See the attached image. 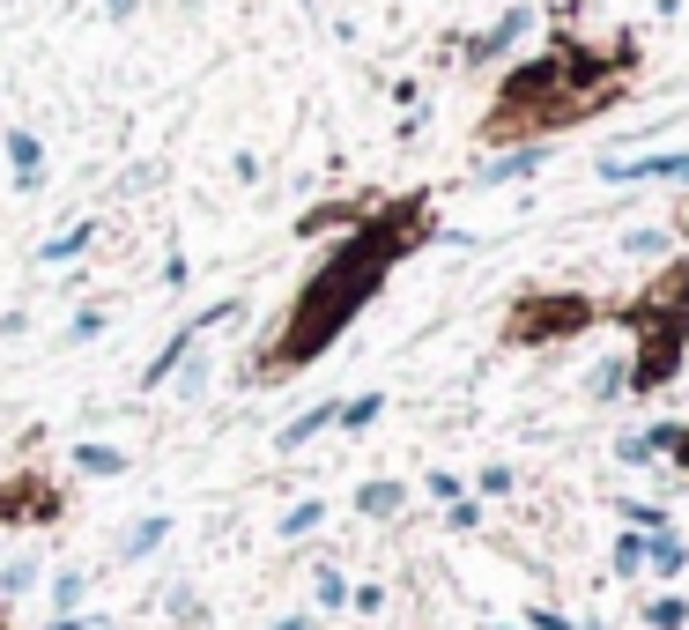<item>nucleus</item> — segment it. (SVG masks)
<instances>
[{
  "instance_id": "obj_1",
  "label": "nucleus",
  "mask_w": 689,
  "mask_h": 630,
  "mask_svg": "<svg viewBox=\"0 0 689 630\" xmlns=\"http://www.w3.org/2000/svg\"><path fill=\"white\" fill-rule=\"evenodd\" d=\"M408 223L423 230V209H393L378 215V223H364V230H349V245L334 252V260H320V275L297 290V304H289L283 335L260 349V378H283V371H304V364H320L334 341L349 335V319L364 312L371 297L386 290V275H393V260H401L415 238H408Z\"/></svg>"
},
{
  "instance_id": "obj_2",
  "label": "nucleus",
  "mask_w": 689,
  "mask_h": 630,
  "mask_svg": "<svg viewBox=\"0 0 689 630\" xmlns=\"http://www.w3.org/2000/svg\"><path fill=\"white\" fill-rule=\"evenodd\" d=\"M682 349H689V319H682V312H660V304H652V335L638 341V356H630V386H638V393L667 386V378L682 371Z\"/></svg>"
},
{
  "instance_id": "obj_3",
  "label": "nucleus",
  "mask_w": 689,
  "mask_h": 630,
  "mask_svg": "<svg viewBox=\"0 0 689 630\" xmlns=\"http://www.w3.org/2000/svg\"><path fill=\"white\" fill-rule=\"evenodd\" d=\"M586 319H593V304H586V297H527V304H519V319H512V335L519 341H556V335H571V327H586Z\"/></svg>"
},
{
  "instance_id": "obj_4",
  "label": "nucleus",
  "mask_w": 689,
  "mask_h": 630,
  "mask_svg": "<svg viewBox=\"0 0 689 630\" xmlns=\"http://www.w3.org/2000/svg\"><path fill=\"white\" fill-rule=\"evenodd\" d=\"M609 186H652V178H675L689 186V149H646V156H601Z\"/></svg>"
},
{
  "instance_id": "obj_5",
  "label": "nucleus",
  "mask_w": 689,
  "mask_h": 630,
  "mask_svg": "<svg viewBox=\"0 0 689 630\" xmlns=\"http://www.w3.org/2000/svg\"><path fill=\"white\" fill-rule=\"evenodd\" d=\"M549 89H564V67H556V52H541V60H519L504 89H497V119H512L527 97H549Z\"/></svg>"
},
{
  "instance_id": "obj_6",
  "label": "nucleus",
  "mask_w": 689,
  "mask_h": 630,
  "mask_svg": "<svg viewBox=\"0 0 689 630\" xmlns=\"http://www.w3.org/2000/svg\"><path fill=\"white\" fill-rule=\"evenodd\" d=\"M0 156H8V171H15V193H38L45 186V141L30 134V126H0Z\"/></svg>"
},
{
  "instance_id": "obj_7",
  "label": "nucleus",
  "mask_w": 689,
  "mask_h": 630,
  "mask_svg": "<svg viewBox=\"0 0 689 630\" xmlns=\"http://www.w3.org/2000/svg\"><path fill=\"white\" fill-rule=\"evenodd\" d=\"M549 156H556V141H512L504 156H489V164L475 171V186H512V178H534Z\"/></svg>"
},
{
  "instance_id": "obj_8",
  "label": "nucleus",
  "mask_w": 689,
  "mask_h": 630,
  "mask_svg": "<svg viewBox=\"0 0 689 630\" xmlns=\"http://www.w3.org/2000/svg\"><path fill=\"white\" fill-rule=\"evenodd\" d=\"M527 30H534V8H512V15H497V23H489L483 38H467V60H475V67H483V60H504Z\"/></svg>"
},
{
  "instance_id": "obj_9",
  "label": "nucleus",
  "mask_w": 689,
  "mask_h": 630,
  "mask_svg": "<svg viewBox=\"0 0 689 630\" xmlns=\"http://www.w3.org/2000/svg\"><path fill=\"white\" fill-rule=\"evenodd\" d=\"M675 438H682V423H652V430H623V438H615V461H623V467H652L660 453H675Z\"/></svg>"
},
{
  "instance_id": "obj_10",
  "label": "nucleus",
  "mask_w": 689,
  "mask_h": 630,
  "mask_svg": "<svg viewBox=\"0 0 689 630\" xmlns=\"http://www.w3.org/2000/svg\"><path fill=\"white\" fill-rule=\"evenodd\" d=\"M171 534H178V519H171V512H149V519H134V527H126V542H120V564H141V556H156Z\"/></svg>"
},
{
  "instance_id": "obj_11",
  "label": "nucleus",
  "mask_w": 689,
  "mask_h": 630,
  "mask_svg": "<svg viewBox=\"0 0 689 630\" xmlns=\"http://www.w3.org/2000/svg\"><path fill=\"white\" fill-rule=\"evenodd\" d=\"M193 349H201V327L186 319V327H178V335H171V341L156 349V356H149V371H141V386H171V371H178V364H186Z\"/></svg>"
},
{
  "instance_id": "obj_12",
  "label": "nucleus",
  "mask_w": 689,
  "mask_h": 630,
  "mask_svg": "<svg viewBox=\"0 0 689 630\" xmlns=\"http://www.w3.org/2000/svg\"><path fill=\"white\" fill-rule=\"evenodd\" d=\"M67 467H75V475H97V482H112V475H126V453H120V445H104V438H82L75 453H67Z\"/></svg>"
},
{
  "instance_id": "obj_13",
  "label": "nucleus",
  "mask_w": 689,
  "mask_h": 630,
  "mask_svg": "<svg viewBox=\"0 0 689 630\" xmlns=\"http://www.w3.org/2000/svg\"><path fill=\"white\" fill-rule=\"evenodd\" d=\"M326 423H341V401H320V408H304L297 423H283V438H275V445H283V453H304V445L320 438Z\"/></svg>"
},
{
  "instance_id": "obj_14",
  "label": "nucleus",
  "mask_w": 689,
  "mask_h": 630,
  "mask_svg": "<svg viewBox=\"0 0 689 630\" xmlns=\"http://www.w3.org/2000/svg\"><path fill=\"white\" fill-rule=\"evenodd\" d=\"M408 504V482H364L356 490V519H393Z\"/></svg>"
},
{
  "instance_id": "obj_15",
  "label": "nucleus",
  "mask_w": 689,
  "mask_h": 630,
  "mask_svg": "<svg viewBox=\"0 0 689 630\" xmlns=\"http://www.w3.org/2000/svg\"><path fill=\"white\" fill-rule=\"evenodd\" d=\"M615 512H623V527H630V534H675L667 504H652V497H623Z\"/></svg>"
},
{
  "instance_id": "obj_16",
  "label": "nucleus",
  "mask_w": 689,
  "mask_h": 630,
  "mask_svg": "<svg viewBox=\"0 0 689 630\" xmlns=\"http://www.w3.org/2000/svg\"><path fill=\"white\" fill-rule=\"evenodd\" d=\"M682 564H689V549L675 542V534H646V571L652 579H682Z\"/></svg>"
},
{
  "instance_id": "obj_17",
  "label": "nucleus",
  "mask_w": 689,
  "mask_h": 630,
  "mask_svg": "<svg viewBox=\"0 0 689 630\" xmlns=\"http://www.w3.org/2000/svg\"><path fill=\"white\" fill-rule=\"evenodd\" d=\"M89 245H97V223H75V230L45 238V245H38V260H45V267H60V260H82Z\"/></svg>"
},
{
  "instance_id": "obj_18",
  "label": "nucleus",
  "mask_w": 689,
  "mask_h": 630,
  "mask_svg": "<svg viewBox=\"0 0 689 630\" xmlns=\"http://www.w3.org/2000/svg\"><path fill=\"white\" fill-rule=\"evenodd\" d=\"M646 630H689V601L682 593H652L646 601Z\"/></svg>"
},
{
  "instance_id": "obj_19",
  "label": "nucleus",
  "mask_w": 689,
  "mask_h": 630,
  "mask_svg": "<svg viewBox=\"0 0 689 630\" xmlns=\"http://www.w3.org/2000/svg\"><path fill=\"white\" fill-rule=\"evenodd\" d=\"M586 386H593V401H615V393H623V386H630V364H623V356H601V364H593V378H586Z\"/></svg>"
},
{
  "instance_id": "obj_20",
  "label": "nucleus",
  "mask_w": 689,
  "mask_h": 630,
  "mask_svg": "<svg viewBox=\"0 0 689 630\" xmlns=\"http://www.w3.org/2000/svg\"><path fill=\"white\" fill-rule=\"evenodd\" d=\"M312 593H320V608H349V571L341 564H320L312 571Z\"/></svg>"
},
{
  "instance_id": "obj_21",
  "label": "nucleus",
  "mask_w": 689,
  "mask_h": 630,
  "mask_svg": "<svg viewBox=\"0 0 689 630\" xmlns=\"http://www.w3.org/2000/svg\"><path fill=\"white\" fill-rule=\"evenodd\" d=\"M378 416H386V393H356V401H341V430H371Z\"/></svg>"
},
{
  "instance_id": "obj_22",
  "label": "nucleus",
  "mask_w": 689,
  "mask_h": 630,
  "mask_svg": "<svg viewBox=\"0 0 689 630\" xmlns=\"http://www.w3.org/2000/svg\"><path fill=\"white\" fill-rule=\"evenodd\" d=\"M82 593H89V571H60V579H52V616H75Z\"/></svg>"
},
{
  "instance_id": "obj_23",
  "label": "nucleus",
  "mask_w": 689,
  "mask_h": 630,
  "mask_svg": "<svg viewBox=\"0 0 689 630\" xmlns=\"http://www.w3.org/2000/svg\"><path fill=\"white\" fill-rule=\"evenodd\" d=\"M615 579H646V534H615Z\"/></svg>"
},
{
  "instance_id": "obj_24",
  "label": "nucleus",
  "mask_w": 689,
  "mask_h": 630,
  "mask_svg": "<svg viewBox=\"0 0 689 630\" xmlns=\"http://www.w3.org/2000/svg\"><path fill=\"white\" fill-rule=\"evenodd\" d=\"M320 519H326V504H320V497H304V504H289V512H283V527H275V534H289V542H297V534H312Z\"/></svg>"
},
{
  "instance_id": "obj_25",
  "label": "nucleus",
  "mask_w": 689,
  "mask_h": 630,
  "mask_svg": "<svg viewBox=\"0 0 689 630\" xmlns=\"http://www.w3.org/2000/svg\"><path fill=\"white\" fill-rule=\"evenodd\" d=\"M171 378H178V393H201L208 378H215V356H201V349H193V356H186V364H178Z\"/></svg>"
},
{
  "instance_id": "obj_26",
  "label": "nucleus",
  "mask_w": 689,
  "mask_h": 630,
  "mask_svg": "<svg viewBox=\"0 0 689 630\" xmlns=\"http://www.w3.org/2000/svg\"><path fill=\"white\" fill-rule=\"evenodd\" d=\"M430 497H438V504H460V497H467V475H452V467H430Z\"/></svg>"
},
{
  "instance_id": "obj_27",
  "label": "nucleus",
  "mask_w": 689,
  "mask_h": 630,
  "mask_svg": "<svg viewBox=\"0 0 689 630\" xmlns=\"http://www.w3.org/2000/svg\"><path fill=\"white\" fill-rule=\"evenodd\" d=\"M30 579H38V556H15V564L0 571V601H8V593H23Z\"/></svg>"
},
{
  "instance_id": "obj_28",
  "label": "nucleus",
  "mask_w": 689,
  "mask_h": 630,
  "mask_svg": "<svg viewBox=\"0 0 689 630\" xmlns=\"http://www.w3.org/2000/svg\"><path fill=\"white\" fill-rule=\"evenodd\" d=\"M163 608H171V623H201V601H193V587H171V593H163Z\"/></svg>"
},
{
  "instance_id": "obj_29",
  "label": "nucleus",
  "mask_w": 689,
  "mask_h": 630,
  "mask_svg": "<svg viewBox=\"0 0 689 630\" xmlns=\"http://www.w3.org/2000/svg\"><path fill=\"white\" fill-rule=\"evenodd\" d=\"M446 527H452V534H475V527H483V504H475V497L446 504Z\"/></svg>"
},
{
  "instance_id": "obj_30",
  "label": "nucleus",
  "mask_w": 689,
  "mask_h": 630,
  "mask_svg": "<svg viewBox=\"0 0 689 630\" xmlns=\"http://www.w3.org/2000/svg\"><path fill=\"white\" fill-rule=\"evenodd\" d=\"M349 608H356V616H378V608H386V587H349Z\"/></svg>"
},
{
  "instance_id": "obj_31",
  "label": "nucleus",
  "mask_w": 689,
  "mask_h": 630,
  "mask_svg": "<svg viewBox=\"0 0 689 630\" xmlns=\"http://www.w3.org/2000/svg\"><path fill=\"white\" fill-rule=\"evenodd\" d=\"M475 482H483V497H504V490H512V482H519V475H512V467H483V475H475Z\"/></svg>"
},
{
  "instance_id": "obj_32",
  "label": "nucleus",
  "mask_w": 689,
  "mask_h": 630,
  "mask_svg": "<svg viewBox=\"0 0 689 630\" xmlns=\"http://www.w3.org/2000/svg\"><path fill=\"white\" fill-rule=\"evenodd\" d=\"M104 335V312H75V327H67V341H97Z\"/></svg>"
},
{
  "instance_id": "obj_33",
  "label": "nucleus",
  "mask_w": 689,
  "mask_h": 630,
  "mask_svg": "<svg viewBox=\"0 0 689 630\" xmlns=\"http://www.w3.org/2000/svg\"><path fill=\"white\" fill-rule=\"evenodd\" d=\"M527 630H578V623H564L556 608H527Z\"/></svg>"
},
{
  "instance_id": "obj_34",
  "label": "nucleus",
  "mask_w": 689,
  "mask_h": 630,
  "mask_svg": "<svg viewBox=\"0 0 689 630\" xmlns=\"http://www.w3.org/2000/svg\"><path fill=\"white\" fill-rule=\"evenodd\" d=\"M52 630H104L97 616H52Z\"/></svg>"
},
{
  "instance_id": "obj_35",
  "label": "nucleus",
  "mask_w": 689,
  "mask_h": 630,
  "mask_svg": "<svg viewBox=\"0 0 689 630\" xmlns=\"http://www.w3.org/2000/svg\"><path fill=\"white\" fill-rule=\"evenodd\" d=\"M267 630H320V616H275Z\"/></svg>"
},
{
  "instance_id": "obj_36",
  "label": "nucleus",
  "mask_w": 689,
  "mask_h": 630,
  "mask_svg": "<svg viewBox=\"0 0 689 630\" xmlns=\"http://www.w3.org/2000/svg\"><path fill=\"white\" fill-rule=\"evenodd\" d=\"M134 8H141V0H104V15H120V23L134 15Z\"/></svg>"
},
{
  "instance_id": "obj_37",
  "label": "nucleus",
  "mask_w": 689,
  "mask_h": 630,
  "mask_svg": "<svg viewBox=\"0 0 689 630\" xmlns=\"http://www.w3.org/2000/svg\"><path fill=\"white\" fill-rule=\"evenodd\" d=\"M675 461H682V475H689V423H682V438H675Z\"/></svg>"
},
{
  "instance_id": "obj_38",
  "label": "nucleus",
  "mask_w": 689,
  "mask_h": 630,
  "mask_svg": "<svg viewBox=\"0 0 689 630\" xmlns=\"http://www.w3.org/2000/svg\"><path fill=\"white\" fill-rule=\"evenodd\" d=\"M578 630H609V623H601V616H593V623H578Z\"/></svg>"
},
{
  "instance_id": "obj_39",
  "label": "nucleus",
  "mask_w": 689,
  "mask_h": 630,
  "mask_svg": "<svg viewBox=\"0 0 689 630\" xmlns=\"http://www.w3.org/2000/svg\"><path fill=\"white\" fill-rule=\"evenodd\" d=\"M297 8H320V0H297Z\"/></svg>"
},
{
  "instance_id": "obj_40",
  "label": "nucleus",
  "mask_w": 689,
  "mask_h": 630,
  "mask_svg": "<svg viewBox=\"0 0 689 630\" xmlns=\"http://www.w3.org/2000/svg\"><path fill=\"white\" fill-rule=\"evenodd\" d=\"M489 630H504V623H489Z\"/></svg>"
},
{
  "instance_id": "obj_41",
  "label": "nucleus",
  "mask_w": 689,
  "mask_h": 630,
  "mask_svg": "<svg viewBox=\"0 0 689 630\" xmlns=\"http://www.w3.org/2000/svg\"><path fill=\"white\" fill-rule=\"evenodd\" d=\"M682 230H689V215H682Z\"/></svg>"
}]
</instances>
